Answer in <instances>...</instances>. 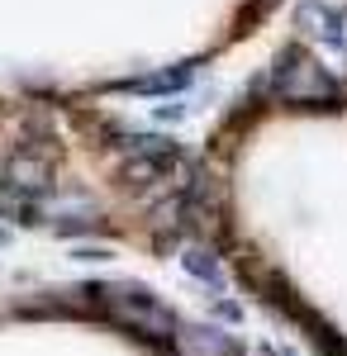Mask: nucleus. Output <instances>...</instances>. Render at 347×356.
<instances>
[{
	"instance_id": "39448f33",
	"label": "nucleus",
	"mask_w": 347,
	"mask_h": 356,
	"mask_svg": "<svg viewBox=\"0 0 347 356\" xmlns=\"http://www.w3.org/2000/svg\"><path fill=\"white\" fill-rule=\"evenodd\" d=\"M176 352L181 356H238L233 337H224L219 328H205V323H186L176 332Z\"/></svg>"
},
{
	"instance_id": "423d86ee",
	"label": "nucleus",
	"mask_w": 347,
	"mask_h": 356,
	"mask_svg": "<svg viewBox=\"0 0 347 356\" xmlns=\"http://www.w3.org/2000/svg\"><path fill=\"white\" fill-rule=\"evenodd\" d=\"M190 81H195V67H171V72H153V76L129 81V90H138V95H171V90H186Z\"/></svg>"
},
{
	"instance_id": "0eeeda50",
	"label": "nucleus",
	"mask_w": 347,
	"mask_h": 356,
	"mask_svg": "<svg viewBox=\"0 0 347 356\" xmlns=\"http://www.w3.org/2000/svg\"><path fill=\"white\" fill-rule=\"evenodd\" d=\"M0 219H15V223H33L38 219V200L24 191H15L10 181H0Z\"/></svg>"
},
{
	"instance_id": "f03ea898",
	"label": "nucleus",
	"mask_w": 347,
	"mask_h": 356,
	"mask_svg": "<svg viewBox=\"0 0 347 356\" xmlns=\"http://www.w3.org/2000/svg\"><path fill=\"white\" fill-rule=\"evenodd\" d=\"M271 95L276 100H286V105H338V81L323 72L319 62L309 53H300V48H286V53L276 57V72H271Z\"/></svg>"
},
{
	"instance_id": "1a4fd4ad",
	"label": "nucleus",
	"mask_w": 347,
	"mask_h": 356,
	"mask_svg": "<svg viewBox=\"0 0 347 356\" xmlns=\"http://www.w3.org/2000/svg\"><path fill=\"white\" fill-rule=\"evenodd\" d=\"M5 243H10V233H5V228H0V247H5Z\"/></svg>"
},
{
	"instance_id": "6e6552de",
	"label": "nucleus",
	"mask_w": 347,
	"mask_h": 356,
	"mask_svg": "<svg viewBox=\"0 0 347 356\" xmlns=\"http://www.w3.org/2000/svg\"><path fill=\"white\" fill-rule=\"evenodd\" d=\"M181 266L190 275H200V280H210V285H224V271H219V261H214L205 247H190L186 257H181Z\"/></svg>"
},
{
	"instance_id": "7ed1b4c3",
	"label": "nucleus",
	"mask_w": 347,
	"mask_h": 356,
	"mask_svg": "<svg viewBox=\"0 0 347 356\" xmlns=\"http://www.w3.org/2000/svg\"><path fill=\"white\" fill-rule=\"evenodd\" d=\"M181 171V152L167 143V138H129L124 143V162H119V176L129 186H162Z\"/></svg>"
},
{
	"instance_id": "20e7f679",
	"label": "nucleus",
	"mask_w": 347,
	"mask_h": 356,
	"mask_svg": "<svg viewBox=\"0 0 347 356\" xmlns=\"http://www.w3.org/2000/svg\"><path fill=\"white\" fill-rule=\"evenodd\" d=\"M0 181H10L15 191L33 195V200H43V195L53 191V157L48 152H33V143L29 147H15L5 166H0Z\"/></svg>"
},
{
	"instance_id": "f257e3e1",
	"label": "nucleus",
	"mask_w": 347,
	"mask_h": 356,
	"mask_svg": "<svg viewBox=\"0 0 347 356\" xmlns=\"http://www.w3.org/2000/svg\"><path fill=\"white\" fill-rule=\"evenodd\" d=\"M91 295L100 300V309H105L119 328L138 332V337H153V342H176V332H181L176 314H171V309H167L153 290H143V285H129V280H124V285H95Z\"/></svg>"
}]
</instances>
